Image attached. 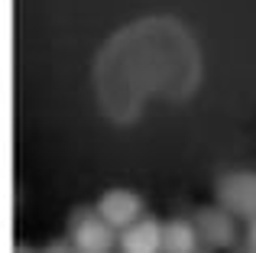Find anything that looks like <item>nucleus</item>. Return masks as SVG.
<instances>
[{"mask_svg":"<svg viewBox=\"0 0 256 253\" xmlns=\"http://www.w3.org/2000/svg\"><path fill=\"white\" fill-rule=\"evenodd\" d=\"M98 214L110 224L114 230H126L130 224L140 221V211H143V198L130 188H110L98 198Z\"/></svg>","mask_w":256,"mask_h":253,"instance_id":"39448f33","label":"nucleus"},{"mask_svg":"<svg viewBox=\"0 0 256 253\" xmlns=\"http://www.w3.org/2000/svg\"><path fill=\"white\" fill-rule=\"evenodd\" d=\"M234 253H256L253 244H246V247H234Z\"/></svg>","mask_w":256,"mask_h":253,"instance_id":"9d476101","label":"nucleus"},{"mask_svg":"<svg viewBox=\"0 0 256 253\" xmlns=\"http://www.w3.org/2000/svg\"><path fill=\"white\" fill-rule=\"evenodd\" d=\"M194 228H198L201 240L208 244L211 250H230L237 244V224H234V214L218 208H198L194 211Z\"/></svg>","mask_w":256,"mask_h":253,"instance_id":"20e7f679","label":"nucleus"},{"mask_svg":"<svg viewBox=\"0 0 256 253\" xmlns=\"http://www.w3.org/2000/svg\"><path fill=\"white\" fill-rule=\"evenodd\" d=\"M198 82V42L172 16H146L124 26L94 58L98 108L117 126L136 124L150 101H188Z\"/></svg>","mask_w":256,"mask_h":253,"instance_id":"f257e3e1","label":"nucleus"},{"mask_svg":"<svg viewBox=\"0 0 256 253\" xmlns=\"http://www.w3.org/2000/svg\"><path fill=\"white\" fill-rule=\"evenodd\" d=\"M246 240H250L253 247H256V218H253V221H250V230H246Z\"/></svg>","mask_w":256,"mask_h":253,"instance_id":"1a4fd4ad","label":"nucleus"},{"mask_svg":"<svg viewBox=\"0 0 256 253\" xmlns=\"http://www.w3.org/2000/svg\"><path fill=\"white\" fill-rule=\"evenodd\" d=\"M162 230L166 224H159L156 218H140L136 224L120 234V250L124 253H162Z\"/></svg>","mask_w":256,"mask_h":253,"instance_id":"423d86ee","label":"nucleus"},{"mask_svg":"<svg viewBox=\"0 0 256 253\" xmlns=\"http://www.w3.org/2000/svg\"><path fill=\"white\" fill-rule=\"evenodd\" d=\"M39 253H78V250H75L72 240H52V244H46Z\"/></svg>","mask_w":256,"mask_h":253,"instance_id":"6e6552de","label":"nucleus"},{"mask_svg":"<svg viewBox=\"0 0 256 253\" xmlns=\"http://www.w3.org/2000/svg\"><path fill=\"white\" fill-rule=\"evenodd\" d=\"M68 240L78 253H110L114 250V228L98 214V208H75L68 214Z\"/></svg>","mask_w":256,"mask_h":253,"instance_id":"f03ea898","label":"nucleus"},{"mask_svg":"<svg viewBox=\"0 0 256 253\" xmlns=\"http://www.w3.org/2000/svg\"><path fill=\"white\" fill-rule=\"evenodd\" d=\"M218 204L234 218H256V172H227L214 185Z\"/></svg>","mask_w":256,"mask_h":253,"instance_id":"7ed1b4c3","label":"nucleus"},{"mask_svg":"<svg viewBox=\"0 0 256 253\" xmlns=\"http://www.w3.org/2000/svg\"><path fill=\"white\" fill-rule=\"evenodd\" d=\"M198 228L194 221L175 218L162 230V253H198Z\"/></svg>","mask_w":256,"mask_h":253,"instance_id":"0eeeda50","label":"nucleus"},{"mask_svg":"<svg viewBox=\"0 0 256 253\" xmlns=\"http://www.w3.org/2000/svg\"><path fill=\"white\" fill-rule=\"evenodd\" d=\"M16 253H36V250H32V247H26V244H20V247H16Z\"/></svg>","mask_w":256,"mask_h":253,"instance_id":"9b49d317","label":"nucleus"}]
</instances>
